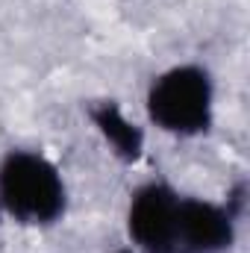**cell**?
I'll use <instances>...</instances> for the list:
<instances>
[{"label": "cell", "mask_w": 250, "mask_h": 253, "mask_svg": "<svg viewBox=\"0 0 250 253\" xmlns=\"http://www.w3.org/2000/svg\"><path fill=\"white\" fill-rule=\"evenodd\" d=\"M68 191L59 168L36 150H12L0 162V206L21 224H53L65 215Z\"/></svg>", "instance_id": "cell-1"}, {"label": "cell", "mask_w": 250, "mask_h": 253, "mask_svg": "<svg viewBox=\"0 0 250 253\" xmlns=\"http://www.w3.org/2000/svg\"><path fill=\"white\" fill-rule=\"evenodd\" d=\"M215 85L206 68L177 65L159 74L147 88L150 121L171 135H200L212 126Z\"/></svg>", "instance_id": "cell-2"}, {"label": "cell", "mask_w": 250, "mask_h": 253, "mask_svg": "<svg viewBox=\"0 0 250 253\" xmlns=\"http://www.w3.org/2000/svg\"><path fill=\"white\" fill-rule=\"evenodd\" d=\"M177 209L180 194L168 183H144L129 200V239L144 253H177Z\"/></svg>", "instance_id": "cell-3"}, {"label": "cell", "mask_w": 250, "mask_h": 253, "mask_svg": "<svg viewBox=\"0 0 250 253\" xmlns=\"http://www.w3.org/2000/svg\"><path fill=\"white\" fill-rule=\"evenodd\" d=\"M236 242V221L227 206L180 197L177 209V253H224Z\"/></svg>", "instance_id": "cell-4"}, {"label": "cell", "mask_w": 250, "mask_h": 253, "mask_svg": "<svg viewBox=\"0 0 250 253\" xmlns=\"http://www.w3.org/2000/svg\"><path fill=\"white\" fill-rule=\"evenodd\" d=\"M94 118H97V124L103 126V132L112 138V144L126 153V156H135L138 150H141V135H138V129L126 121L124 115L112 106V103H106V106H100L97 112H94Z\"/></svg>", "instance_id": "cell-5"}, {"label": "cell", "mask_w": 250, "mask_h": 253, "mask_svg": "<svg viewBox=\"0 0 250 253\" xmlns=\"http://www.w3.org/2000/svg\"><path fill=\"white\" fill-rule=\"evenodd\" d=\"M121 253H132V251H121Z\"/></svg>", "instance_id": "cell-6"}]
</instances>
